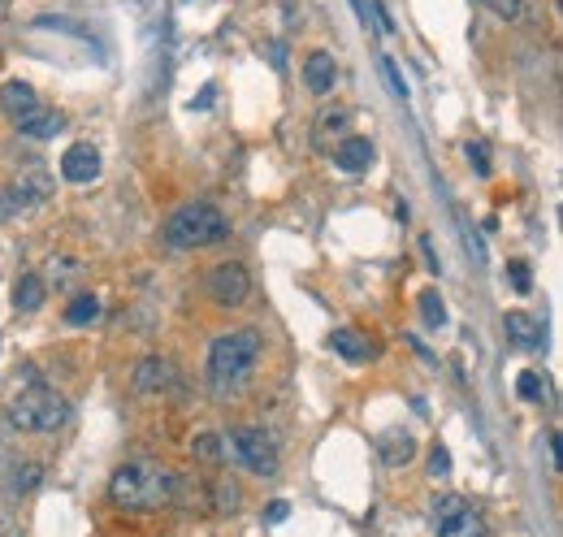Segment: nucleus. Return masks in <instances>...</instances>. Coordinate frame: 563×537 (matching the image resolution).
<instances>
[{
	"instance_id": "21",
	"label": "nucleus",
	"mask_w": 563,
	"mask_h": 537,
	"mask_svg": "<svg viewBox=\"0 0 563 537\" xmlns=\"http://www.w3.org/2000/svg\"><path fill=\"white\" fill-rule=\"evenodd\" d=\"M416 304H421V321L429 325V330H442V325H447V304H442V295L434 291V286H425V291L416 295Z\"/></svg>"
},
{
	"instance_id": "13",
	"label": "nucleus",
	"mask_w": 563,
	"mask_h": 537,
	"mask_svg": "<svg viewBox=\"0 0 563 537\" xmlns=\"http://www.w3.org/2000/svg\"><path fill=\"white\" fill-rule=\"evenodd\" d=\"M65 126V117L57 109H48V104H39V109H31L26 117H18V130L22 139H57Z\"/></svg>"
},
{
	"instance_id": "5",
	"label": "nucleus",
	"mask_w": 563,
	"mask_h": 537,
	"mask_svg": "<svg viewBox=\"0 0 563 537\" xmlns=\"http://www.w3.org/2000/svg\"><path fill=\"white\" fill-rule=\"evenodd\" d=\"M226 460H234L256 477H273L278 473V442L260 425H239V429H230V438H226Z\"/></svg>"
},
{
	"instance_id": "34",
	"label": "nucleus",
	"mask_w": 563,
	"mask_h": 537,
	"mask_svg": "<svg viewBox=\"0 0 563 537\" xmlns=\"http://www.w3.org/2000/svg\"><path fill=\"white\" fill-rule=\"evenodd\" d=\"M286 516H291V503H269V520H273V525H278V520H286Z\"/></svg>"
},
{
	"instance_id": "18",
	"label": "nucleus",
	"mask_w": 563,
	"mask_h": 537,
	"mask_svg": "<svg viewBox=\"0 0 563 537\" xmlns=\"http://www.w3.org/2000/svg\"><path fill=\"white\" fill-rule=\"evenodd\" d=\"M44 278H39V273H22L18 278V286H13V308L18 312H39L44 308Z\"/></svg>"
},
{
	"instance_id": "23",
	"label": "nucleus",
	"mask_w": 563,
	"mask_h": 537,
	"mask_svg": "<svg viewBox=\"0 0 563 537\" xmlns=\"http://www.w3.org/2000/svg\"><path fill=\"white\" fill-rule=\"evenodd\" d=\"M191 451H195V460H200V464H221V460H226V438H221V434H195Z\"/></svg>"
},
{
	"instance_id": "38",
	"label": "nucleus",
	"mask_w": 563,
	"mask_h": 537,
	"mask_svg": "<svg viewBox=\"0 0 563 537\" xmlns=\"http://www.w3.org/2000/svg\"><path fill=\"white\" fill-rule=\"evenodd\" d=\"M351 5H356V13H360V18H364V0H351Z\"/></svg>"
},
{
	"instance_id": "39",
	"label": "nucleus",
	"mask_w": 563,
	"mask_h": 537,
	"mask_svg": "<svg viewBox=\"0 0 563 537\" xmlns=\"http://www.w3.org/2000/svg\"><path fill=\"white\" fill-rule=\"evenodd\" d=\"M0 5H5V0H0Z\"/></svg>"
},
{
	"instance_id": "25",
	"label": "nucleus",
	"mask_w": 563,
	"mask_h": 537,
	"mask_svg": "<svg viewBox=\"0 0 563 537\" xmlns=\"http://www.w3.org/2000/svg\"><path fill=\"white\" fill-rule=\"evenodd\" d=\"M516 395L525 399V403H538L542 395H546V382H542V373H533V369H525L516 377Z\"/></svg>"
},
{
	"instance_id": "8",
	"label": "nucleus",
	"mask_w": 563,
	"mask_h": 537,
	"mask_svg": "<svg viewBox=\"0 0 563 537\" xmlns=\"http://www.w3.org/2000/svg\"><path fill=\"white\" fill-rule=\"evenodd\" d=\"M61 178L65 182H96L100 178V152L91 148V143H70L65 148V156H61Z\"/></svg>"
},
{
	"instance_id": "14",
	"label": "nucleus",
	"mask_w": 563,
	"mask_h": 537,
	"mask_svg": "<svg viewBox=\"0 0 563 537\" xmlns=\"http://www.w3.org/2000/svg\"><path fill=\"white\" fill-rule=\"evenodd\" d=\"M0 109H5L13 122L18 117H26L31 109H39V96H35V87L31 83H22V78H9L5 87H0Z\"/></svg>"
},
{
	"instance_id": "24",
	"label": "nucleus",
	"mask_w": 563,
	"mask_h": 537,
	"mask_svg": "<svg viewBox=\"0 0 563 537\" xmlns=\"http://www.w3.org/2000/svg\"><path fill=\"white\" fill-rule=\"evenodd\" d=\"M468 499H460V494H438L434 503H429V516H434V525H442V520H451L455 512H464Z\"/></svg>"
},
{
	"instance_id": "28",
	"label": "nucleus",
	"mask_w": 563,
	"mask_h": 537,
	"mask_svg": "<svg viewBox=\"0 0 563 537\" xmlns=\"http://www.w3.org/2000/svg\"><path fill=\"white\" fill-rule=\"evenodd\" d=\"M48 273H52V282H57V286H65V282H70V273H83V265H78V260H70V256H52Z\"/></svg>"
},
{
	"instance_id": "17",
	"label": "nucleus",
	"mask_w": 563,
	"mask_h": 537,
	"mask_svg": "<svg viewBox=\"0 0 563 537\" xmlns=\"http://www.w3.org/2000/svg\"><path fill=\"white\" fill-rule=\"evenodd\" d=\"M438 537H486V520H481V512H473V503L464 507V512H455L451 520H442V525H434Z\"/></svg>"
},
{
	"instance_id": "27",
	"label": "nucleus",
	"mask_w": 563,
	"mask_h": 537,
	"mask_svg": "<svg viewBox=\"0 0 563 537\" xmlns=\"http://www.w3.org/2000/svg\"><path fill=\"white\" fill-rule=\"evenodd\" d=\"M529 0H486V9L494 13V18H503V22H516L520 13H525Z\"/></svg>"
},
{
	"instance_id": "6",
	"label": "nucleus",
	"mask_w": 563,
	"mask_h": 537,
	"mask_svg": "<svg viewBox=\"0 0 563 537\" xmlns=\"http://www.w3.org/2000/svg\"><path fill=\"white\" fill-rule=\"evenodd\" d=\"M204 291L217 308H239L247 291H252V273H247L239 260H221V265L204 273Z\"/></svg>"
},
{
	"instance_id": "37",
	"label": "nucleus",
	"mask_w": 563,
	"mask_h": 537,
	"mask_svg": "<svg viewBox=\"0 0 563 537\" xmlns=\"http://www.w3.org/2000/svg\"><path fill=\"white\" fill-rule=\"evenodd\" d=\"M0 537H18V529H13V525H5V520H0Z\"/></svg>"
},
{
	"instance_id": "19",
	"label": "nucleus",
	"mask_w": 563,
	"mask_h": 537,
	"mask_svg": "<svg viewBox=\"0 0 563 537\" xmlns=\"http://www.w3.org/2000/svg\"><path fill=\"white\" fill-rule=\"evenodd\" d=\"M347 122H351V109H347V104H325V109L317 113V126H312V139L325 143L330 135H343Z\"/></svg>"
},
{
	"instance_id": "9",
	"label": "nucleus",
	"mask_w": 563,
	"mask_h": 537,
	"mask_svg": "<svg viewBox=\"0 0 563 537\" xmlns=\"http://www.w3.org/2000/svg\"><path fill=\"white\" fill-rule=\"evenodd\" d=\"M503 330H507V338L520 347V351H542V343H546V325L533 317V312H525V308H512L503 317Z\"/></svg>"
},
{
	"instance_id": "2",
	"label": "nucleus",
	"mask_w": 563,
	"mask_h": 537,
	"mask_svg": "<svg viewBox=\"0 0 563 537\" xmlns=\"http://www.w3.org/2000/svg\"><path fill=\"white\" fill-rule=\"evenodd\" d=\"M260 351H265V338H260V330H252V325L221 334L217 343L208 347V382H213L217 395H234V390L247 386Z\"/></svg>"
},
{
	"instance_id": "3",
	"label": "nucleus",
	"mask_w": 563,
	"mask_h": 537,
	"mask_svg": "<svg viewBox=\"0 0 563 537\" xmlns=\"http://www.w3.org/2000/svg\"><path fill=\"white\" fill-rule=\"evenodd\" d=\"M161 239H165V247H174V252L217 247L230 239V221L221 217V208H213V204H182L169 213Z\"/></svg>"
},
{
	"instance_id": "7",
	"label": "nucleus",
	"mask_w": 563,
	"mask_h": 537,
	"mask_svg": "<svg viewBox=\"0 0 563 537\" xmlns=\"http://www.w3.org/2000/svg\"><path fill=\"white\" fill-rule=\"evenodd\" d=\"M130 382H135L139 395H165V390H174L178 369L169 356H143L135 364V373H130Z\"/></svg>"
},
{
	"instance_id": "26",
	"label": "nucleus",
	"mask_w": 563,
	"mask_h": 537,
	"mask_svg": "<svg viewBox=\"0 0 563 537\" xmlns=\"http://www.w3.org/2000/svg\"><path fill=\"white\" fill-rule=\"evenodd\" d=\"M507 278H512V291H520V295L533 291V269H529V260H507Z\"/></svg>"
},
{
	"instance_id": "30",
	"label": "nucleus",
	"mask_w": 563,
	"mask_h": 537,
	"mask_svg": "<svg viewBox=\"0 0 563 537\" xmlns=\"http://www.w3.org/2000/svg\"><path fill=\"white\" fill-rule=\"evenodd\" d=\"M39 477H44V468H39V464H26V468H18V477H13V490H18V494L35 490Z\"/></svg>"
},
{
	"instance_id": "11",
	"label": "nucleus",
	"mask_w": 563,
	"mask_h": 537,
	"mask_svg": "<svg viewBox=\"0 0 563 537\" xmlns=\"http://www.w3.org/2000/svg\"><path fill=\"white\" fill-rule=\"evenodd\" d=\"M334 165L343 169V174H364V169L373 165V143L364 135H347L334 143Z\"/></svg>"
},
{
	"instance_id": "29",
	"label": "nucleus",
	"mask_w": 563,
	"mask_h": 537,
	"mask_svg": "<svg viewBox=\"0 0 563 537\" xmlns=\"http://www.w3.org/2000/svg\"><path fill=\"white\" fill-rule=\"evenodd\" d=\"M18 208H26V204H22V195L13 191V187H0V221L18 217Z\"/></svg>"
},
{
	"instance_id": "10",
	"label": "nucleus",
	"mask_w": 563,
	"mask_h": 537,
	"mask_svg": "<svg viewBox=\"0 0 563 537\" xmlns=\"http://www.w3.org/2000/svg\"><path fill=\"white\" fill-rule=\"evenodd\" d=\"M304 83H308L312 96H330L334 83H338V61H334V52H325V48L308 52V57H304Z\"/></svg>"
},
{
	"instance_id": "31",
	"label": "nucleus",
	"mask_w": 563,
	"mask_h": 537,
	"mask_svg": "<svg viewBox=\"0 0 563 537\" xmlns=\"http://www.w3.org/2000/svg\"><path fill=\"white\" fill-rule=\"evenodd\" d=\"M382 74H386V83H390V91H395V96H399V100H408V83H403V78H399V65H395V61H390V57L382 61Z\"/></svg>"
},
{
	"instance_id": "15",
	"label": "nucleus",
	"mask_w": 563,
	"mask_h": 537,
	"mask_svg": "<svg viewBox=\"0 0 563 537\" xmlns=\"http://www.w3.org/2000/svg\"><path fill=\"white\" fill-rule=\"evenodd\" d=\"M52 174L48 169H39V165H31V169H22L18 174V182H13V191L22 195V204H44V200H52Z\"/></svg>"
},
{
	"instance_id": "12",
	"label": "nucleus",
	"mask_w": 563,
	"mask_h": 537,
	"mask_svg": "<svg viewBox=\"0 0 563 537\" xmlns=\"http://www.w3.org/2000/svg\"><path fill=\"white\" fill-rule=\"evenodd\" d=\"M377 455H382L386 468H403L416 460V438L408 429H386V434L377 438Z\"/></svg>"
},
{
	"instance_id": "35",
	"label": "nucleus",
	"mask_w": 563,
	"mask_h": 537,
	"mask_svg": "<svg viewBox=\"0 0 563 537\" xmlns=\"http://www.w3.org/2000/svg\"><path fill=\"white\" fill-rule=\"evenodd\" d=\"M546 447H551V464L559 468V434H555V429H551V434H546Z\"/></svg>"
},
{
	"instance_id": "20",
	"label": "nucleus",
	"mask_w": 563,
	"mask_h": 537,
	"mask_svg": "<svg viewBox=\"0 0 563 537\" xmlns=\"http://www.w3.org/2000/svg\"><path fill=\"white\" fill-rule=\"evenodd\" d=\"M100 321V299L83 291L70 299V308H65V325H74V330H83V325H96Z\"/></svg>"
},
{
	"instance_id": "36",
	"label": "nucleus",
	"mask_w": 563,
	"mask_h": 537,
	"mask_svg": "<svg viewBox=\"0 0 563 537\" xmlns=\"http://www.w3.org/2000/svg\"><path fill=\"white\" fill-rule=\"evenodd\" d=\"M213 96H217V87H204L200 100H195V109H208V104H213Z\"/></svg>"
},
{
	"instance_id": "4",
	"label": "nucleus",
	"mask_w": 563,
	"mask_h": 537,
	"mask_svg": "<svg viewBox=\"0 0 563 537\" xmlns=\"http://www.w3.org/2000/svg\"><path fill=\"white\" fill-rule=\"evenodd\" d=\"M65 421H70V403L52 386L31 382L9 399V425L22 429V434H57Z\"/></svg>"
},
{
	"instance_id": "1",
	"label": "nucleus",
	"mask_w": 563,
	"mask_h": 537,
	"mask_svg": "<svg viewBox=\"0 0 563 537\" xmlns=\"http://www.w3.org/2000/svg\"><path fill=\"white\" fill-rule=\"evenodd\" d=\"M109 499H113V507H122V512H156V507H169L182 499V477L174 468H165L161 460L139 455V460H126L113 473Z\"/></svg>"
},
{
	"instance_id": "32",
	"label": "nucleus",
	"mask_w": 563,
	"mask_h": 537,
	"mask_svg": "<svg viewBox=\"0 0 563 537\" xmlns=\"http://www.w3.org/2000/svg\"><path fill=\"white\" fill-rule=\"evenodd\" d=\"M429 473H434V477H447V473H451V455H447V447H442V442H438L434 451H429Z\"/></svg>"
},
{
	"instance_id": "16",
	"label": "nucleus",
	"mask_w": 563,
	"mask_h": 537,
	"mask_svg": "<svg viewBox=\"0 0 563 537\" xmlns=\"http://www.w3.org/2000/svg\"><path fill=\"white\" fill-rule=\"evenodd\" d=\"M330 347H334L343 360H351V364H364V360L373 356V343H369V338H364L360 330H347V325L330 334Z\"/></svg>"
},
{
	"instance_id": "33",
	"label": "nucleus",
	"mask_w": 563,
	"mask_h": 537,
	"mask_svg": "<svg viewBox=\"0 0 563 537\" xmlns=\"http://www.w3.org/2000/svg\"><path fill=\"white\" fill-rule=\"evenodd\" d=\"M468 161L477 165V174H490V156H486V143H468Z\"/></svg>"
},
{
	"instance_id": "22",
	"label": "nucleus",
	"mask_w": 563,
	"mask_h": 537,
	"mask_svg": "<svg viewBox=\"0 0 563 537\" xmlns=\"http://www.w3.org/2000/svg\"><path fill=\"white\" fill-rule=\"evenodd\" d=\"M208 494H213V503H208V512H217V516H226V512H239V490H234V481H208L204 486Z\"/></svg>"
}]
</instances>
